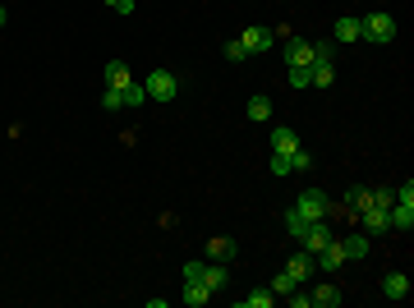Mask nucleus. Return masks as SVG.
Listing matches in <instances>:
<instances>
[{"label":"nucleus","instance_id":"f257e3e1","mask_svg":"<svg viewBox=\"0 0 414 308\" xmlns=\"http://www.w3.org/2000/svg\"><path fill=\"white\" fill-rule=\"evenodd\" d=\"M294 212H299L304 221H331V198L322 193V189H304L299 203H294Z\"/></svg>","mask_w":414,"mask_h":308},{"label":"nucleus","instance_id":"f03ea898","mask_svg":"<svg viewBox=\"0 0 414 308\" xmlns=\"http://www.w3.org/2000/svg\"><path fill=\"white\" fill-rule=\"evenodd\" d=\"M359 37L387 46V42L396 37V19H392V14H364V19H359Z\"/></svg>","mask_w":414,"mask_h":308},{"label":"nucleus","instance_id":"7ed1b4c3","mask_svg":"<svg viewBox=\"0 0 414 308\" xmlns=\"http://www.w3.org/2000/svg\"><path fill=\"white\" fill-rule=\"evenodd\" d=\"M143 92H148L152 101H175L180 97V78H175L171 69H157V74H148V88Z\"/></svg>","mask_w":414,"mask_h":308},{"label":"nucleus","instance_id":"20e7f679","mask_svg":"<svg viewBox=\"0 0 414 308\" xmlns=\"http://www.w3.org/2000/svg\"><path fill=\"white\" fill-rule=\"evenodd\" d=\"M272 42H276V33H272V28H244V33H240V46H244L249 55L272 51Z\"/></svg>","mask_w":414,"mask_h":308},{"label":"nucleus","instance_id":"39448f33","mask_svg":"<svg viewBox=\"0 0 414 308\" xmlns=\"http://www.w3.org/2000/svg\"><path fill=\"white\" fill-rule=\"evenodd\" d=\"M313 267H322V272H336V267H345V249H341V240H327L322 249L313 254Z\"/></svg>","mask_w":414,"mask_h":308},{"label":"nucleus","instance_id":"423d86ee","mask_svg":"<svg viewBox=\"0 0 414 308\" xmlns=\"http://www.w3.org/2000/svg\"><path fill=\"white\" fill-rule=\"evenodd\" d=\"M285 65L290 69H308L313 65V51H308L304 37H285Z\"/></svg>","mask_w":414,"mask_h":308},{"label":"nucleus","instance_id":"0eeeda50","mask_svg":"<svg viewBox=\"0 0 414 308\" xmlns=\"http://www.w3.org/2000/svg\"><path fill=\"white\" fill-rule=\"evenodd\" d=\"M327 240H331V226H327V221H308V230L299 235V244H304V254H317V249H322Z\"/></svg>","mask_w":414,"mask_h":308},{"label":"nucleus","instance_id":"6e6552de","mask_svg":"<svg viewBox=\"0 0 414 308\" xmlns=\"http://www.w3.org/2000/svg\"><path fill=\"white\" fill-rule=\"evenodd\" d=\"M359 226H364V235L392 230V221H387V207H364V212H359Z\"/></svg>","mask_w":414,"mask_h":308},{"label":"nucleus","instance_id":"1a4fd4ad","mask_svg":"<svg viewBox=\"0 0 414 308\" xmlns=\"http://www.w3.org/2000/svg\"><path fill=\"white\" fill-rule=\"evenodd\" d=\"M382 295H387V299H405V295H410V276H405V272H387V276H382Z\"/></svg>","mask_w":414,"mask_h":308},{"label":"nucleus","instance_id":"9d476101","mask_svg":"<svg viewBox=\"0 0 414 308\" xmlns=\"http://www.w3.org/2000/svg\"><path fill=\"white\" fill-rule=\"evenodd\" d=\"M272 147H276L281 156H290L294 147H299V133H294L290 124H276V129H272Z\"/></svg>","mask_w":414,"mask_h":308},{"label":"nucleus","instance_id":"9b49d317","mask_svg":"<svg viewBox=\"0 0 414 308\" xmlns=\"http://www.w3.org/2000/svg\"><path fill=\"white\" fill-rule=\"evenodd\" d=\"M308 83H313V88H331V83H336V65H331V60L308 65Z\"/></svg>","mask_w":414,"mask_h":308},{"label":"nucleus","instance_id":"f8f14e48","mask_svg":"<svg viewBox=\"0 0 414 308\" xmlns=\"http://www.w3.org/2000/svg\"><path fill=\"white\" fill-rule=\"evenodd\" d=\"M341 299H345V295H341V290H336V286L327 281V286H317L313 295H308V304H313V308H336Z\"/></svg>","mask_w":414,"mask_h":308},{"label":"nucleus","instance_id":"ddd939ff","mask_svg":"<svg viewBox=\"0 0 414 308\" xmlns=\"http://www.w3.org/2000/svg\"><path fill=\"white\" fill-rule=\"evenodd\" d=\"M244 115H249L253 124H267V120H272V101H267V97L258 92V97H249V106H244Z\"/></svg>","mask_w":414,"mask_h":308},{"label":"nucleus","instance_id":"4468645a","mask_svg":"<svg viewBox=\"0 0 414 308\" xmlns=\"http://www.w3.org/2000/svg\"><path fill=\"white\" fill-rule=\"evenodd\" d=\"M387 221H392L396 230H410L414 226V207L410 203H392V207H387Z\"/></svg>","mask_w":414,"mask_h":308},{"label":"nucleus","instance_id":"2eb2a0df","mask_svg":"<svg viewBox=\"0 0 414 308\" xmlns=\"http://www.w3.org/2000/svg\"><path fill=\"white\" fill-rule=\"evenodd\" d=\"M134 78H129V65L124 60H110L106 65V88H129Z\"/></svg>","mask_w":414,"mask_h":308},{"label":"nucleus","instance_id":"dca6fc26","mask_svg":"<svg viewBox=\"0 0 414 308\" xmlns=\"http://www.w3.org/2000/svg\"><path fill=\"white\" fill-rule=\"evenodd\" d=\"M207 258H212V263H226V258H235V240H226V235L207 240Z\"/></svg>","mask_w":414,"mask_h":308},{"label":"nucleus","instance_id":"f3484780","mask_svg":"<svg viewBox=\"0 0 414 308\" xmlns=\"http://www.w3.org/2000/svg\"><path fill=\"white\" fill-rule=\"evenodd\" d=\"M341 249H345V263H355V258H369V235H350V240H341Z\"/></svg>","mask_w":414,"mask_h":308},{"label":"nucleus","instance_id":"a211bd4d","mask_svg":"<svg viewBox=\"0 0 414 308\" xmlns=\"http://www.w3.org/2000/svg\"><path fill=\"white\" fill-rule=\"evenodd\" d=\"M203 286L212 290V295H221V290H226V267H221V263H207L203 267Z\"/></svg>","mask_w":414,"mask_h":308},{"label":"nucleus","instance_id":"6ab92c4d","mask_svg":"<svg viewBox=\"0 0 414 308\" xmlns=\"http://www.w3.org/2000/svg\"><path fill=\"white\" fill-rule=\"evenodd\" d=\"M207 299H212V290H207L203 281H185V304L189 308H203Z\"/></svg>","mask_w":414,"mask_h":308},{"label":"nucleus","instance_id":"aec40b11","mask_svg":"<svg viewBox=\"0 0 414 308\" xmlns=\"http://www.w3.org/2000/svg\"><path fill=\"white\" fill-rule=\"evenodd\" d=\"M336 42H359V19H355V14L336 19Z\"/></svg>","mask_w":414,"mask_h":308},{"label":"nucleus","instance_id":"412c9836","mask_svg":"<svg viewBox=\"0 0 414 308\" xmlns=\"http://www.w3.org/2000/svg\"><path fill=\"white\" fill-rule=\"evenodd\" d=\"M285 272L294 276V281H308V272H313V254H299V258H290V267Z\"/></svg>","mask_w":414,"mask_h":308},{"label":"nucleus","instance_id":"4be33fe9","mask_svg":"<svg viewBox=\"0 0 414 308\" xmlns=\"http://www.w3.org/2000/svg\"><path fill=\"white\" fill-rule=\"evenodd\" d=\"M272 299H276L272 290H253V295H244L240 304H244V308H272Z\"/></svg>","mask_w":414,"mask_h":308},{"label":"nucleus","instance_id":"5701e85b","mask_svg":"<svg viewBox=\"0 0 414 308\" xmlns=\"http://www.w3.org/2000/svg\"><path fill=\"white\" fill-rule=\"evenodd\" d=\"M285 230H290V235H294V240H299V235H304V230H308V221H304V217H299V212H294V207H290V212H285Z\"/></svg>","mask_w":414,"mask_h":308},{"label":"nucleus","instance_id":"b1692460","mask_svg":"<svg viewBox=\"0 0 414 308\" xmlns=\"http://www.w3.org/2000/svg\"><path fill=\"white\" fill-rule=\"evenodd\" d=\"M120 97H124V106H143V101H148V92H143L138 83H129V88H120Z\"/></svg>","mask_w":414,"mask_h":308},{"label":"nucleus","instance_id":"393cba45","mask_svg":"<svg viewBox=\"0 0 414 308\" xmlns=\"http://www.w3.org/2000/svg\"><path fill=\"white\" fill-rule=\"evenodd\" d=\"M350 207H373V189H350Z\"/></svg>","mask_w":414,"mask_h":308},{"label":"nucleus","instance_id":"a878e982","mask_svg":"<svg viewBox=\"0 0 414 308\" xmlns=\"http://www.w3.org/2000/svg\"><path fill=\"white\" fill-rule=\"evenodd\" d=\"M294 286H299V281H294L290 272H281V276H276V281H272V295H290Z\"/></svg>","mask_w":414,"mask_h":308},{"label":"nucleus","instance_id":"bb28decb","mask_svg":"<svg viewBox=\"0 0 414 308\" xmlns=\"http://www.w3.org/2000/svg\"><path fill=\"white\" fill-rule=\"evenodd\" d=\"M120 106H124L120 88H106V92H101V110H120Z\"/></svg>","mask_w":414,"mask_h":308},{"label":"nucleus","instance_id":"cd10ccee","mask_svg":"<svg viewBox=\"0 0 414 308\" xmlns=\"http://www.w3.org/2000/svg\"><path fill=\"white\" fill-rule=\"evenodd\" d=\"M226 60H230V65H240V60H249V51L240 46V37H235V42H226Z\"/></svg>","mask_w":414,"mask_h":308},{"label":"nucleus","instance_id":"c85d7f7f","mask_svg":"<svg viewBox=\"0 0 414 308\" xmlns=\"http://www.w3.org/2000/svg\"><path fill=\"white\" fill-rule=\"evenodd\" d=\"M267 170H272V175H290V156L272 152V161H267Z\"/></svg>","mask_w":414,"mask_h":308},{"label":"nucleus","instance_id":"c756f323","mask_svg":"<svg viewBox=\"0 0 414 308\" xmlns=\"http://www.w3.org/2000/svg\"><path fill=\"white\" fill-rule=\"evenodd\" d=\"M203 258H189V263H185V281H203Z\"/></svg>","mask_w":414,"mask_h":308},{"label":"nucleus","instance_id":"7c9ffc66","mask_svg":"<svg viewBox=\"0 0 414 308\" xmlns=\"http://www.w3.org/2000/svg\"><path fill=\"white\" fill-rule=\"evenodd\" d=\"M308 51H313V65L317 60H331V42H308Z\"/></svg>","mask_w":414,"mask_h":308},{"label":"nucleus","instance_id":"2f4dec72","mask_svg":"<svg viewBox=\"0 0 414 308\" xmlns=\"http://www.w3.org/2000/svg\"><path fill=\"white\" fill-rule=\"evenodd\" d=\"M290 88H313V83H308V69H290Z\"/></svg>","mask_w":414,"mask_h":308},{"label":"nucleus","instance_id":"473e14b6","mask_svg":"<svg viewBox=\"0 0 414 308\" xmlns=\"http://www.w3.org/2000/svg\"><path fill=\"white\" fill-rule=\"evenodd\" d=\"M396 203H410V207H414V184H401V189H396Z\"/></svg>","mask_w":414,"mask_h":308},{"label":"nucleus","instance_id":"72a5a7b5","mask_svg":"<svg viewBox=\"0 0 414 308\" xmlns=\"http://www.w3.org/2000/svg\"><path fill=\"white\" fill-rule=\"evenodd\" d=\"M106 5H110L115 14H134V0H106Z\"/></svg>","mask_w":414,"mask_h":308},{"label":"nucleus","instance_id":"f704fd0d","mask_svg":"<svg viewBox=\"0 0 414 308\" xmlns=\"http://www.w3.org/2000/svg\"><path fill=\"white\" fill-rule=\"evenodd\" d=\"M0 28H5V10H0Z\"/></svg>","mask_w":414,"mask_h":308}]
</instances>
